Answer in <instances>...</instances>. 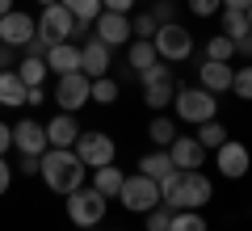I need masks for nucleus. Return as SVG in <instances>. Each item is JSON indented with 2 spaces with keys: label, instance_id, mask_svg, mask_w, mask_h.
Returning <instances> with one entry per match:
<instances>
[{
  "label": "nucleus",
  "instance_id": "obj_15",
  "mask_svg": "<svg viewBox=\"0 0 252 231\" xmlns=\"http://www.w3.org/2000/svg\"><path fill=\"white\" fill-rule=\"evenodd\" d=\"M231 76H235V67L231 63H219V59H202V67H198V84L206 93H231Z\"/></svg>",
  "mask_w": 252,
  "mask_h": 231
},
{
  "label": "nucleus",
  "instance_id": "obj_13",
  "mask_svg": "<svg viewBox=\"0 0 252 231\" xmlns=\"http://www.w3.org/2000/svg\"><path fill=\"white\" fill-rule=\"evenodd\" d=\"M13 147L21 151V156H42L51 143H46V126L34 122V118H21L17 126H13Z\"/></svg>",
  "mask_w": 252,
  "mask_h": 231
},
{
  "label": "nucleus",
  "instance_id": "obj_18",
  "mask_svg": "<svg viewBox=\"0 0 252 231\" xmlns=\"http://www.w3.org/2000/svg\"><path fill=\"white\" fill-rule=\"evenodd\" d=\"M46 71H55V76L80 71V46L76 42H55L51 51H46Z\"/></svg>",
  "mask_w": 252,
  "mask_h": 231
},
{
  "label": "nucleus",
  "instance_id": "obj_10",
  "mask_svg": "<svg viewBox=\"0 0 252 231\" xmlns=\"http://www.w3.org/2000/svg\"><path fill=\"white\" fill-rule=\"evenodd\" d=\"M38 34L46 38V42H72V34H76V17L63 4H46L42 9V17H38Z\"/></svg>",
  "mask_w": 252,
  "mask_h": 231
},
{
  "label": "nucleus",
  "instance_id": "obj_2",
  "mask_svg": "<svg viewBox=\"0 0 252 231\" xmlns=\"http://www.w3.org/2000/svg\"><path fill=\"white\" fill-rule=\"evenodd\" d=\"M84 164H80V156H76L72 147H46L42 151V172L38 177L46 181V189H55V194H72V189H80L84 185Z\"/></svg>",
  "mask_w": 252,
  "mask_h": 231
},
{
  "label": "nucleus",
  "instance_id": "obj_37",
  "mask_svg": "<svg viewBox=\"0 0 252 231\" xmlns=\"http://www.w3.org/2000/svg\"><path fill=\"white\" fill-rule=\"evenodd\" d=\"M185 4H189L193 17H215V13L223 9V0H185Z\"/></svg>",
  "mask_w": 252,
  "mask_h": 231
},
{
  "label": "nucleus",
  "instance_id": "obj_1",
  "mask_svg": "<svg viewBox=\"0 0 252 231\" xmlns=\"http://www.w3.org/2000/svg\"><path fill=\"white\" fill-rule=\"evenodd\" d=\"M160 202L172 210H202L206 202H215V185L202 168H177L160 181Z\"/></svg>",
  "mask_w": 252,
  "mask_h": 231
},
{
  "label": "nucleus",
  "instance_id": "obj_11",
  "mask_svg": "<svg viewBox=\"0 0 252 231\" xmlns=\"http://www.w3.org/2000/svg\"><path fill=\"white\" fill-rule=\"evenodd\" d=\"M93 38H101V42L114 51V46H126L130 42V17L126 13H109V9H101V17L93 21Z\"/></svg>",
  "mask_w": 252,
  "mask_h": 231
},
{
  "label": "nucleus",
  "instance_id": "obj_20",
  "mask_svg": "<svg viewBox=\"0 0 252 231\" xmlns=\"http://www.w3.org/2000/svg\"><path fill=\"white\" fill-rule=\"evenodd\" d=\"M0 105L4 109H21L26 105V84H21V76L17 71H0Z\"/></svg>",
  "mask_w": 252,
  "mask_h": 231
},
{
  "label": "nucleus",
  "instance_id": "obj_29",
  "mask_svg": "<svg viewBox=\"0 0 252 231\" xmlns=\"http://www.w3.org/2000/svg\"><path fill=\"white\" fill-rule=\"evenodd\" d=\"M59 4L72 13L76 21H97L101 17V0H59Z\"/></svg>",
  "mask_w": 252,
  "mask_h": 231
},
{
  "label": "nucleus",
  "instance_id": "obj_21",
  "mask_svg": "<svg viewBox=\"0 0 252 231\" xmlns=\"http://www.w3.org/2000/svg\"><path fill=\"white\" fill-rule=\"evenodd\" d=\"M122 181H126V172L118 168V164H105V168H93V189H97V194H105V198H118Z\"/></svg>",
  "mask_w": 252,
  "mask_h": 231
},
{
  "label": "nucleus",
  "instance_id": "obj_45",
  "mask_svg": "<svg viewBox=\"0 0 252 231\" xmlns=\"http://www.w3.org/2000/svg\"><path fill=\"white\" fill-rule=\"evenodd\" d=\"M38 4H42V9H46V4H59V0H38Z\"/></svg>",
  "mask_w": 252,
  "mask_h": 231
},
{
  "label": "nucleus",
  "instance_id": "obj_24",
  "mask_svg": "<svg viewBox=\"0 0 252 231\" xmlns=\"http://www.w3.org/2000/svg\"><path fill=\"white\" fill-rule=\"evenodd\" d=\"M219 13H223V34L231 38V42H244V38L252 34L248 13H240V9H219Z\"/></svg>",
  "mask_w": 252,
  "mask_h": 231
},
{
  "label": "nucleus",
  "instance_id": "obj_35",
  "mask_svg": "<svg viewBox=\"0 0 252 231\" xmlns=\"http://www.w3.org/2000/svg\"><path fill=\"white\" fill-rule=\"evenodd\" d=\"M156 30H160V21H156L152 13H139V17L130 21V34L135 38H156Z\"/></svg>",
  "mask_w": 252,
  "mask_h": 231
},
{
  "label": "nucleus",
  "instance_id": "obj_4",
  "mask_svg": "<svg viewBox=\"0 0 252 231\" xmlns=\"http://www.w3.org/2000/svg\"><path fill=\"white\" fill-rule=\"evenodd\" d=\"M105 210H109V198L97 194L93 185H80V189L67 194V219H72L76 227H97V223L105 219Z\"/></svg>",
  "mask_w": 252,
  "mask_h": 231
},
{
  "label": "nucleus",
  "instance_id": "obj_43",
  "mask_svg": "<svg viewBox=\"0 0 252 231\" xmlns=\"http://www.w3.org/2000/svg\"><path fill=\"white\" fill-rule=\"evenodd\" d=\"M248 4H252V0H223V9H240V13L248 9Z\"/></svg>",
  "mask_w": 252,
  "mask_h": 231
},
{
  "label": "nucleus",
  "instance_id": "obj_25",
  "mask_svg": "<svg viewBox=\"0 0 252 231\" xmlns=\"http://www.w3.org/2000/svg\"><path fill=\"white\" fill-rule=\"evenodd\" d=\"M13 71L21 76V84H26V89H34V84H42V80H46V59H34V55H21V63H17Z\"/></svg>",
  "mask_w": 252,
  "mask_h": 231
},
{
  "label": "nucleus",
  "instance_id": "obj_31",
  "mask_svg": "<svg viewBox=\"0 0 252 231\" xmlns=\"http://www.w3.org/2000/svg\"><path fill=\"white\" fill-rule=\"evenodd\" d=\"M206 59L231 63V59H235V42H231V38H227V34H215V38H210V42H206Z\"/></svg>",
  "mask_w": 252,
  "mask_h": 231
},
{
  "label": "nucleus",
  "instance_id": "obj_27",
  "mask_svg": "<svg viewBox=\"0 0 252 231\" xmlns=\"http://www.w3.org/2000/svg\"><path fill=\"white\" fill-rule=\"evenodd\" d=\"M172 97H177V84H147L143 89V101H147V109H156V114H160V109H168L172 105Z\"/></svg>",
  "mask_w": 252,
  "mask_h": 231
},
{
  "label": "nucleus",
  "instance_id": "obj_40",
  "mask_svg": "<svg viewBox=\"0 0 252 231\" xmlns=\"http://www.w3.org/2000/svg\"><path fill=\"white\" fill-rule=\"evenodd\" d=\"M9 185H13V164L0 156V194H9Z\"/></svg>",
  "mask_w": 252,
  "mask_h": 231
},
{
  "label": "nucleus",
  "instance_id": "obj_28",
  "mask_svg": "<svg viewBox=\"0 0 252 231\" xmlns=\"http://www.w3.org/2000/svg\"><path fill=\"white\" fill-rule=\"evenodd\" d=\"M168 231H210V227H206V219L198 210H172Z\"/></svg>",
  "mask_w": 252,
  "mask_h": 231
},
{
  "label": "nucleus",
  "instance_id": "obj_41",
  "mask_svg": "<svg viewBox=\"0 0 252 231\" xmlns=\"http://www.w3.org/2000/svg\"><path fill=\"white\" fill-rule=\"evenodd\" d=\"M101 9H109V13H130V9H135V0H101Z\"/></svg>",
  "mask_w": 252,
  "mask_h": 231
},
{
  "label": "nucleus",
  "instance_id": "obj_19",
  "mask_svg": "<svg viewBox=\"0 0 252 231\" xmlns=\"http://www.w3.org/2000/svg\"><path fill=\"white\" fill-rule=\"evenodd\" d=\"M139 172H143V177H152V181H164L168 172H177V164H172L168 147H156V151H147L143 160H139Z\"/></svg>",
  "mask_w": 252,
  "mask_h": 231
},
{
  "label": "nucleus",
  "instance_id": "obj_8",
  "mask_svg": "<svg viewBox=\"0 0 252 231\" xmlns=\"http://www.w3.org/2000/svg\"><path fill=\"white\" fill-rule=\"evenodd\" d=\"M89 101H93V80L84 71H67V76L55 80V105H59L63 114H80Z\"/></svg>",
  "mask_w": 252,
  "mask_h": 231
},
{
  "label": "nucleus",
  "instance_id": "obj_5",
  "mask_svg": "<svg viewBox=\"0 0 252 231\" xmlns=\"http://www.w3.org/2000/svg\"><path fill=\"white\" fill-rule=\"evenodd\" d=\"M152 46H156V55H160L164 63H181V59L193 55V34H189L181 21H164V26L156 30Z\"/></svg>",
  "mask_w": 252,
  "mask_h": 231
},
{
  "label": "nucleus",
  "instance_id": "obj_38",
  "mask_svg": "<svg viewBox=\"0 0 252 231\" xmlns=\"http://www.w3.org/2000/svg\"><path fill=\"white\" fill-rule=\"evenodd\" d=\"M13 172H21V177H38V172H42V156H21V160L13 164Z\"/></svg>",
  "mask_w": 252,
  "mask_h": 231
},
{
  "label": "nucleus",
  "instance_id": "obj_26",
  "mask_svg": "<svg viewBox=\"0 0 252 231\" xmlns=\"http://www.w3.org/2000/svg\"><path fill=\"white\" fill-rule=\"evenodd\" d=\"M147 139H152L156 147H168V143L177 139V122H172V118H164V114H156L152 122H147Z\"/></svg>",
  "mask_w": 252,
  "mask_h": 231
},
{
  "label": "nucleus",
  "instance_id": "obj_7",
  "mask_svg": "<svg viewBox=\"0 0 252 231\" xmlns=\"http://www.w3.org/2000/svg\"><path fill=\"white\" fill-rule=\"evenodd\" d=\"M76 156H80L84 168H105V164L118 160V143L109 139L105 131H80V139H76Z\"/></svg>",
  "mask_w": 252,
  "mask_h": 231
},
{
  "label": "nucleus",
  "instance_id": "obj_9",
  "mask_svg": "<svg viewBox=\"0 0 252 231\" xmlns=\"http://www.w3.org/2000/svg\"><path fill=\"white\" fill-rule=\"evenodd\" d=\"M215 168L223 172L227 181H240V177H248V168H252V151L244 147L240 139H227L223 147H215Z\"/></svg>",
  "mask_w": 252,
  "mask_h": 231
},
{
  "label": "nucleus",
  "instance_id": "obj_23",
  "mask_svg": "<svg viewBox=\"0 0 252 231\" xmlns=\"http://www.w3.org/2000/svg\"><path fill=\"white\" fill-rule=\"evenodd\" d=\"M193 139H198L206 151H215V147H223V143L231 139V131H227L219 118H210V122H202V126H198V134H193Z\"/></svg>",
  "mask_w": 252,
  "mask_h": 231
},
{
  "label": "nucleus",
  "instance_id": "obj_12",
  "mask_svg": "<svg viewBox=\"0 0 252 231\" xmlns=\"http://www.w3.org/2000/svg\"><path fill=\"white\" fill-rule=\"evenodd\" d=\"M34 34H38V21L30 17V13L13 9V13H4V17H0V42H4V46H17V51H21Z\"/></svg>",
  "mask_w": 252,
  "mask_h": 231
},
{
  "label": "nucleus",
  "instance_id": "obj_34",
  "mask_svg": "<svg viewBox=\"0 0 252 231\" xmlns=\"http://www.w3.org/2000/svg\"><path fill=\"white\" fill-rule=\"evenodd\" d=\"M168 223H172V206H152L147 210V231H168Z\"/></svg>",
  "mask_w": 252,
  "mask_h": 231
},
{
  "label": "nucleus",
  "instance_id": "obj_39",
  "mask_svg": "<svg viewBox=\"0 0 252 231\" xmlns=\"http://www.w3.org/2000/svg\"><path fill=\"white\" fill-rule=\"evenodd\" d=\"M17 46H4V42H0V71H9V67H17Z\"/></svg>",
  "mask_w": 252,
  "mask_h": 231
},
{
  "label": "nucleus",
  "instance_id": "obj_17",
  "mask_svg": "<svg viewBox=\"0 0 252 231\" xmlns=\"http://www.w3.org/2000/svg\"><path fill=\"white\" fill-rule=\"evenodd\" d=\"M76 139H80V122H76V114H55L51 122H46V143L51 147H76Z\"/></svg>",
  "mask_w": 252,
  "mask_h": 231
},
{
  "label": "nucleus",
  "instance_id": "obj_3",
  "mask_svg": "<svg viewBox=\"0 0 252 231\" xmlns=\"http://www.w3.org/2000/svg\"><path fill=\"white\" fill-rule=\"evenodd\" d=\"M172 105H177V118H181V122H193V126L219 118V97H215V93H206L202 84H193V89H177Z\"/></svg>",
  "mask_w": 252,
  "mask_h": 231
},
{
  "label": "nucleus",
  "instance_id": "obj_22",
  "mask_svg": "<svg viewBox=\"0 0 252 231\" xmlns=\"http://www.w3.org/2000/svg\"><path fill=\"white\" fill-rule=\"evenodd\" d=\"M156 59H160V55H156L152 38H130V42H126V63H130V67H135V71L152 67Z\"/></svg>",
  "mask_w": 252,
  "mask_h": 231
},
{
  "label": "nucleus",
  "instance_id": "obj_36",
  "mask_svg": "<svg viewBox=\"0 0 252 231\" xmlns=\"http://www.w3.org/2000/svg\"><path fill=\"white\" fill-rule=\"evenodd\" d=\"M147 13H152V17L160 21V26H164V21H177V0H156V4H152Z\"/></svg>",
  "mask_w": 252,
  "mask_h": 231
},
{
  "label": "nucleus",
  "instance_id": "obj_6",
  "mask_svg": "<svg viewBox=\"0 0 252 231\" xmlns=\"http://www.w3.org/2000/svg\"><path fill=\"white\" fill-rule=\"evenodd\" d=\"M118 202H122L130 214H147L152 206H160V181H152V177H143V172H135V177L122 181Z\"/></svg>",
  "mask_w": 252,
  "mask_h": 231
},
{
  "label": "nucleus",
  "instance_id": "obj_46",
  "mask_svg": "<svg viewBox=\"0 0 252 231\" xmlns=\"http://www.w3.org/2000/svg\"><path fill=\"white\" fill-rule=\"evenodd\" d=\"M244 13H248V26H252V4H248V9H244Z\"/></svg>",
  "mask_w": 252,
  "mask_h": 231
},
{
  "label": "nucleus",
  "instance_id": "obj_42",
  "mask_svg": "<svg viewBox=\"0 0 252 231\" xmlns=\"http://www.w3.org/2000/svg\"><path fill=\"white\" fill-rule=\"evenodd\" d=\"M9 147H13V126H9V122H0V156H4Z\"/></svg>",
  "mask_w": 252,
  "mask_h": 231
},
{
  "label": "nucleus",
  "instance_id": "obj_32",
  "mask_svg": "<svg viewBox=\"0 0 252 231\" xmlns=\"http://www.w3.org/2000/svg\"><path fill=\"white\" fill-rule=\"evenodd\" d=\"M139 80H143V89H147V84H168V80H172V67H168L164 59H156L152 67L139 71Z\"/></svg>",
  "mask_w": 252,
  "mask_h": 231
},
{
  "label": "nucleus",
  "instance_id": "obj_33",
  "mask_svg": "<svg viewBox=\"0 0 252 231\" xmlns=\"http://www.w3.org/2000/svg\"><path fill=\"white\" fill-rule=\"evenodd\" d=\"M231 93L240 101H252V63L248 67H235V76H231Z\"/></svg>",
  "mask_w": 252,
  "mask_h": 231
},
{
  "label": "nucleus",
  "instance_id": "obj_44",
  "mask_svg": "<svg viewBox=\"0 0 252 231\" xmlns=\"http://www.w3.org/2000/svg\"><path fill=\"white\" fill-rule=\"evenodd\" d=\"M4 13H13V0H0V17H4Z\"/></svg>",
  "mask_w": 252,
  "mask_h": 231
},
{
  "label": "nucleus",
  "instance_id": "obj_14",
  "mask_svg": "<svg viewBox=\"0 0 252 231\" xmlns=\"http://www.w3.org/2000/svg\"><path fill=\"white\" fill-rule=\"evenodd\" d=\"M80 71L89 76V80L109 76V46L101 42V38H84L80 42Z\"/></svg>",
  "mask_w": 252,
  "mask_h": 231
},
{
  "label": "nucleus",
  "instance_id": "obj_30",
  "mask_svg": "<svg viewBox=\"0 0 252 231\" xmlns=\"http://www.w3.org/2000/svg\"><path fill=\"white\" fill-rule=\"evenodd\" d=\"M118 80L114 76H97V80H93V101H97V105H114L118 101Z\"/></svg>",
  "mask_w": 252,
  "mask_h": 231
},
{
  "label": "nucleus",
  "instance_id": "obj_16",
  "mask_svg": "<svg viewBox=\"0 0 252 231\" xmlns=\"http://www.w3.org/2000/svg\"><path fill=\"white\" fill-rule=\"evenodd\" d=\"M168 156L177 168H202L206 164V147H202L193 134H177V139L168 143Z\"/></svg>",
  "mask_w": 252,
  "mask_h": 231
}]
</instances>
